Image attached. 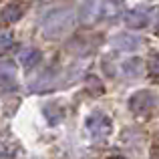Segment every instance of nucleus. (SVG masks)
I'll list each match as a JSON object with an SVG mask.
<instances>
[{"label": "nucleus", "mask_w": 159, "mask_h": 159, "mask_svg": "<svg viewBox=\"0 0 159 159\" xmlns=\"http://www.w3.org/2000/svg\"><path fill=\"white\" fill-rule=\"evenodd\" d=\"M87 129H89V133L93 137L103 139V137H107L109 133H111L113 123H111V119H109L107 115H103V113H93L91 117H87Z\"/></svg>", "instance_id": "1"}, {"label": "nucleus", "mask_w": 159, "mask_h": 159, "mask_svg": "<svg viewBox=\"0 0 159 159\" xmlns=\"http://www.w3.org/2000/svg\"><path fill=\"white\" fill-rule=\"evenodd\" d=\"M129 107H131L133 113H147L149 109L153 107V97H151V93H137L135 97L129 101Z\"/></svg>", "instance_id": "2"}, {"label": "nucleus", "mask_w": 159, "mask_h": 159, "mask_svg": "<svg viewBox=\"0 0 159 159\" xmlns=\"http://www.w3.org/2000/svg\"><path fill=\"white\" fill-rule=\"evenodd\" d=\"M20 61H22L24 66H34L36 62L40 61V52L34 51V48H28V51L22 52V57H20Z\"/></svg>", "instance_id": "3"}, {"label": "nucleus", "mask_w": 159, "mask_h": 159, "mask_svg": "<svg viewBox=\"0 0 159 159\" xmlns=\"http://www.w3.org/2000/svg\"><path fill=\"white\" fill-rule=\"evenodd\" d=\"M18 16H20V12H18V8H16V6H6V8H4V12H2V18L6 20V22H14Z\"/></svg>", "instance_id": "4"}, {"label": "nucleus", "mask_w": 159, "mask_h": 159, "mask_svg": "<svg viewBox=\"0 0 159 159\" xmlns=\"http://www.w3.org/2000/svg\"><path fill=\"white\" fill-rule=\"evenodd\" d=\"M109 159H125V157H121V155H115V157H109Z\"/></svg>", "instance_id": "5"}, {"label": "nucleus", "mask_w": 159, "mask_h": 159, "mask_svg": "<svg viewBox=\"0 0 159 159\" xmlns=\"http://www.w3.org/2000/svg\"><path fill=\"white\" fill-rule=\"evenodd\" d=\"M4 157V151H2V147H0V159H2Z\"/></svg>", "instance_id": "6"}]
</instances>
